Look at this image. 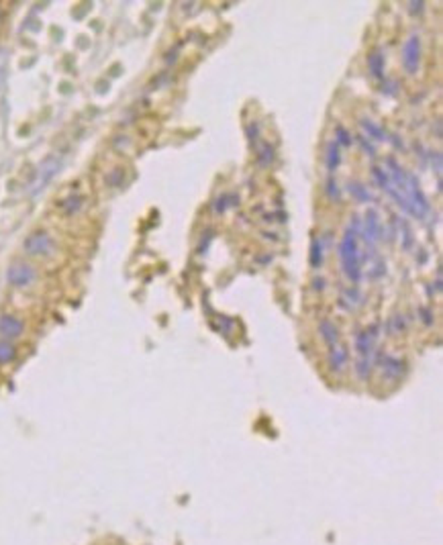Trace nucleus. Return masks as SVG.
I'll return each instance as SVG.
<instances>
[{"mask_svg":"<svg viewBox=\"0 0 443 545\" xmlns=\"http://www.w3.org/2000/svg\"><path fill=\"white\" fill-rule=\"evenodd\" d=\"M360 143H362V147H364V150H366L370 156H374V147H372L370 143H366V141H364V137H360Z\"/></svg>","mask_w":443,"mask_h":545,"instance_id":"27","label":"nucleus"},{"mask_svg":"<svg viewBox=\"0 0 443 545\" xmlns=\"http://www.w3.org/2000/svg\"><path fill=\"white\" fill-rule=\"evenodd\" d=\"M362 127H364V131H368V135H370V137H374V139H378V141H384V139H387L384 131H382L378 125H374L372 121L364 119V121H362Z\"/></svg>","mask_w":443,"mask_h":545,"instance_id":"17","label":"nucleus"},{"mask_svg":"<svg viewBox=\"0 0 443 545\" xmlns=\"http://www.w3.org/2000/svg\"><path fill=\"white\" fill-rule=\"evenodd\" d=\"M402 63L409 74H417L419 63H421V41L417 35L409 37L404 48H402Z\"/></svg>","mask_w":443,"mask_h":545,"instance_id":"4","label":"nucleus"},{"mask_svg":"<svg viewBox=\"0 0 443 545\" xmlns=\"http://www.w3.org/2000/svg\"><path fill=\"white\" fill-rule=\"evenodd\" d=\"M339 162H341V154H339V145L333 141V143H329V147H327V167L329 169H337V165H339Z\"/></svg>","mask_w":443,"mask_h":545,"instance_id":"16","label":"nucleus"},{"mask_svg":"<svg viewBox=\"0 0 443 545\" xmlns=\"http://www.w3.org/2000/svg\"><path fill=\"white\" fill-rule=\"evenodd\" d=\"M406 329V321H404V317H400V315H396V317H392L390 321H388V333L390 335H398L400 331H404Z\"/></svg>","mask_w":443,"mask_h":545,"instance_id":"19","label":"nucleus"},{"mask_svg":"<svg viewBox=\"0 0 443 545\" xmlns=\"http://www.w3.org/2000/svg\"><path fill=\"white\" fill-rule=\"evenodd\" d=\"M323 262V245L319 241H313V247H311V266L313 268H319Z\"/></svg>","mask_w":443,"mask_h":545,"instance_id":"18","label":"nucleus"},{"mask_svg":"<svg viewBox=\"0 0 443 545\" xmlns=\"http://www.w3.org/2000/svg\"><path fill=\"white\" fill-rule=\"evenodd\" d=\"M272 160H274V152H272V147H268V145H266V147L262 150V156H260V164L268 165L270 162H272Z\"/></svg>","mask_w":443,"mask_h":545,"instance_id":"20","label":"nucleus"},{"mask_svg":"<svg viewBox=\"0 0 443 545\" xmlns=\"http://www.w3.org/2000/svg\"><path fill=\"white\" fill-rule=\"evenodd\" d=\"M378 329H380L378 325H372L370 329H366V331L356 335V349L360 353V358H372V345H374V341L380 335Z\"/></svg>","mask_w":443,"mask_h":545,"instance_id":"6","label":"nucleus"},{"mask_svg":"<svg viewBox=\"0 0 443 545\" xmlns=\"http://www.w3.org/2000/svg\"><path fill=\"white\" fill-rule=\"evenodd\" d=\"M431 164L435 165V172H437V174H442V156H440L437 152L431 154Z\"/></svg>","mask_w":443,"mask_h":545,"instance_id":"24","label":"nucleus"},{"mask_svg":"<svg viewBox=\"0 0 443 545\" xmlns=\"http://www.w3.org/2000/svg\"><path fill=\"white\" fill-rule=\"evenodd\" d=\"M372 364L378 366V368H382V376L388 378V380H398V378H402L404 372H406V364H404V360L387 356L384 351H378L376 358L372 360Z\"/></svg>","mask_w":443,"mask_h":545,"instance_id":"3","label":"nucleus"},{"mask_svg":"<svg viewBox=\"0 0 443 545\" xmlns=\"http://www.w3.org/2000/svg\"><path fill=\"white\" fill-rule=\"evenodd\" d=\"M364 237L368 243H376L380 239V220L376 211L366 213V227H364Z\"/></svg>","mask_w":443,"mask_h":545,"instance_id":"9","label":"nucleus"},{"mask_svg":"<svg viewBox=\"0 0 443 545\" xmlns=\"http://www.w3.org/2000/svg\"><path fill=\"white\" fill-rule=\"evenodd\" d=\"M25 251L29 256H35V258H45V256H52L56 251V243L54 239L48 235V233H33L25 239L23 243Z\"/></svg>","mask_w":443,"mask_h":545,"instance_id":"2","label":"nucleus"},{"mask_svg":"<svg viewBox=\"0 0 443 545\" xmlns=\"http://www.w3.org/2000/svg\"><path fill=\"white\" fill-rule=\"evenodd\" d=\"M347 190H349V194L356 198V200H360V203H368L372 196H370V192L362 186V184H358V182H349L347 184Z\"/></svg>","mask_w":443,"mask_h":545,"instance_id":"14","label":"nucleus"},{"mask_svg":"<svg viewBox=\"0 0 443 545\" xmlns=\"http://www.w3.org/2000/svg\"><path fill=\"white\" fill-rule=\"evenodd\" d=\"M315 288L321 290V288H323V280H315Z\"/></svg>","mask_w":443,"mask_h":545,"instance_id":"29","label":"nucleus"},{"mask_svg":"<svg viewBox=\"0 0 443 545\" xmlns=\"http://www.w3.org/2000/svg\"><path fill=\"white\" fill-rule=\"evenodd\" d=\"M421 315H423V321H425L427 325H431V323H433V321H431V313H429V311L421 309Z\"/></svg>","mask_w":443,"mask_h":545,"instance_id":"28","label":"nucleus"},{"mask_svg":"<svg viewBox=\"0 0 443 545\" xmlns=\"http://www.w3.org/2000/svg\"><path fill=\"white\" fill-rule=\"evenodd\" d=\"M17 358V349L8 341H0V364H8Z\"/></svg>","mask_w":443,"mask_h":545,"instance_id":"15","label":"nucleus"},{"mask_svg":"<svg viewBox=\"0 0 443 545\" xmlns=\"http://www.w3.org/2000/svg\"><path fill=\"white\" fill-rule=\"evenodd\" d=\"M233 198H237V196H223V198H219V200H217V207H215L217 213H223L229 205H233V203H229V200H233Z\"/></svg>","mask_w":443,"mask_h":545,"instance_id":"23","label":"nucleus"},{"mask_svg":"<svg viewBox=\"0 0 443 545\" xmlns=\"http://www.w3.org/2000/svg\"><path fill=\"white\" fill-rule=\"evenodd\" d=\"M337 139H339L341 145H351V139H349V135H347V131L343 127H337Z\"/></svg>","mask_w":443,"mask_h":545,"instance_id":"21","label":"nucleus"},{"mask_svg":"<svg viewBox=\"0 0 443 545\" xmlns=\"http://www.w3.org/2000/svg\"><path fill=\"white\" fill-rule=\"evenodd\" d=\"M121 178H123V172H121V169H119V172H112L111 176H109V178H107V182H109V184H111V186H116V184H119V182H121Z\"/></svg>","mask_w":443,"mask_h":545,"instance_id":"25","label":"nucleus"},{"mask_svg":"<svg viewBox=\"0 0 443 545\" xmlns=\"http://www.w3.org/2000/svg\"><path fill=\"white\" fill-rule=\"evenodd\" d=\"M319 331H321V337L325 339L327 345H331L333 347V345L337 343V339H339V331H337V327L333 325L331 321H321Z\"/></svg>","mask_w":443,"mask_h":545,"instance_id":"12","label":"nucleus"},{"mask_svg":"<svg viewBox=\"0 0 443 545\" xmlns=\"http://www.w3.org/2000/svg\"><path fill=\"white\" fill-rule=\"evenodd\" d=\"M409 6H411V12H413V14H417V12H423V6H425V2H423V0H419V2H411Z\"/></svg>","mask_w":443,"mask_h":545,"instance_id":"26","label":"nucleus"},{"mask_svg":"<svg viewBox=\"0 0 443 545\" xmlns=\"http://www.w3.org/2000/svg\"><path fill=\"white\" fill-rule=\"evenodd\" d=\"M6 278H8V282H10L12 286H17V288H25V286H29V284L35 282L37 274H35V270H33L29 264H12V266L8 268V272H6Z\"/></svg>","mask_w":443,"mask_h":545,"instance_id":"5","label":"nucleus"},{"mask_svg":"<svg viewBox=\"0 0 443 545\" xmlns=\"http://www.w3.org/2000/svg\"><path fill=\"white\" fill-rule=\"evenodd\" d=\"M339 256L343 262V272L351 282H360L362 278V268H360V247H358V223L356 229L349 227L341 239L339 245Z\"/></svg>","mask_w":443,"mask_h":545,"instance_id":"1","label":"nucleus"},{"mask_svg":"<svg viewBox=\"0 0 443 545\" xmlns=\"http://www.w3.org/2000/svg\"><path fill=\"white\" fill-rule=\"evenodd\" d=\"M347 349L345 347H337L333 345L331 351H329V366H331L333 372H341L347 364Z\"/></svg>","mask_w":443,"mask_h":545,"instance_id":"10","label":"nucleus"},{"mask_svg":"<svg viewBox=\"0 0 443 545\" xmlns=\"http://www.w3.org/2000/svg\"><path fill=\"white\" fill-rule=\"evenodd\" d=\"M372 368H374L372 358H360L358 364H356V374H358V378H360V380H368L370 374H372Z\"/></svg>","mask_w":443,"mask_h":545,"instance_id":"13","label":"nucleus"},{"mask_svg":"<svg viewBox=\"0 0 443 545\" xmlns=\"http://www.w3.org/2000/svg\"><path fill=\"white\" fill-rule=\"evenodd\" d=\"M23 331H25V325H23L21 319H17L12 315H2L0 317V335L4 339H17V337L23 335Z\"/></svg>","mask_w":443,"mask_h":545,"instance_id":"8","label":"nucleus"},{"mask_svg":"<svg viewBox=\"0 0 443 545\" xmlns=\"http://www.w3.org/2000/svg\"><path fill=\"white\" fill-rule=\"evenodd\" d=\"M368 68H370L374 78H382L384 76V55L380 54L378 50L368 55Z\"/></svg>","mask_w":443,"mask_h":545,"instance_id":"11","label":"nucleus"},{"mask_svg":"<svg viewBox=\"0 0 443 545\" xmlns=\"http://www.w3.org/2000/svg\"><path fill=\"white\" fill-rule=\"evenodd\" d=\"M57 169H59V160L57 158H48L43 164L39 165V169H37V178H35V182H33V192H39L54 176L57 174Z\"/></svg>","mask_w":443,"mask_h":545,"instance_id":"7","label":"nucleus"},{"mask_svg":"<svg viewBox=\"0 0 443 545\" xmlns=\"http://www.w3.org/2000/svg\"><path fill=\"white\" fill-rule=\"evenodd\" d=\"M327 194H329V198H333V200H339V188H337L335 180L327 182Z\"/></svg>","mask_w":443,"mask_h":545,"instance_id":"22","label":"nucleus"}]
</instances>
